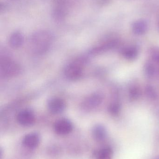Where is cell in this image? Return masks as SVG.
<instances>
[{"label":"cell","instance_id":"1","mask_svg":"<svg viewBox=\"0 0 159 159\" xmlns=\"http://www.w3.org/2000/svg\"><path fill=\"white\" fill-rule=\"evenodd\" d=\"M53 39L52 34L49 31L40 30L36 32L30 39V49L35 55L44 54L50 48Z\"/></svg>","mask_w":159,"mask_h":159},{"label":"cell","instance_id":"2","mask_svg":"<svg viewBox=\"0 0 159 159\" xmlns=\"http://www.w3.org/2000/svg\"><path fill=\"white\" fill-rule=\"evenodd\" d=\"M20 65L9 57L1 58L0 75L4 78H10L17 76L21 72Z\"/></svg>","mask_w":159,"mask_h":159},{"label":"cell","instance_id":"3","mask_svg":"<svg viewBox=\"0 0 159 159\" xmlns=\"http://www.w3.org/2000/svg\"><path fill=\"white\" fill-rule=\"evenodd\" d=\"M119 39L117 36H111L107 37L103 42L91 49L90 53L93 55H99L111 49H114L118 46Z\"/></svg>","mask_w":159,"mask_h":159},{"label":"cell","instance_id":"4","mask_svg":"<svg viewBox=\"0 0 159 159\" xmlns=\"http://www.w3.org/2000/svg\"><path fill=\"white\" fill-rule=\"evenodd\" d=\"M83 72V65L81 61L71 62L66 66L64 74L66 78L71 80L80 79Z\"/></svg>","mask_w":159,"mask_h":159},{"label":"cell","instance_id":"5","mask_svg":"<svg viewBox=\"0 0 159 159\" xmlns=\"http://www.w3.org/2000/svg\"><path fill=\"white\" fill-rule=\"evenodd\" d=\"M103 96L100 93H95L86 97L81 104L82 109L89 111L100 106L103 101Z\"/></svg>","mask_w":159,"mask_h":159},{"label":"cell","instance_id":"6","mask_svg":"<svg viewBox=\"0 0 159 159\" xmlns=\"http://www.w3.org/2000/svg\"><path fill=\"white\" fill-rule=\"evenodd\" d=\"M16 120L20 125L28 127L31 126L34 123L35 116L31 110L23 109L20 111L17 115Z\"/></svg>","mask_w":159,"mask_h":159},{"label":"cell","instance_id":"7","mask_svg":"<svg viewBox=\"0 0 159 159\" xmlns=\"http://www.w3.org/2000/svg\"><path fill=\"white\" fill-rule=\"evenodd\" d=\"M66 107V104L63 99L53 97L49 99L47 102V108L49 112L54 115L62 113Z\"/></svg>","mask_w":159,"mask_h":159},{"label":"cell","instance_id":"8","mask_svg":"<svg viewBox=\"0 0 159 159\" xmlns=\"http://www.w3.org/2000/svg\"><path fill=\"white\" fill-rule=\"evenodd\" d=\"M73 129L72 122L67 119L62 118L56 121L54 125V130L59 135H66Z\"/></svg>","mask_w":159,"mask_h":159},{"label":"cell","instance_id":"9","mask_svg":"<svg viewBox=\"0 0 159 159\" xmlns=\"http://www.w3.org/2000/svg\"><path fill=\"white\" fill-rule=\"evenodd\" d=\"M40 143V135L35 132L30 133L26 134L22 140L23 145L30 149L36 148Z\"/></svg>","mask_w":159,"mask_h":159},{"label":"cell","instance_id":"10","mask_svg":"<svg viewBox=\"0 0 159 159\" xmlns=\"http://www.w3.org/2000/svg\"><path fill=\"white\" fill-rule=\"evenodd\" d=\"M139 48L138 46L131 45L123 48L121 49V56L125 59L129 61H133L136 59L139 56Z\"/></svg>","mask_w":159,"mask_h":159},{"label":"cell","instance_id":"11","mask_svg":"<svg viewBox=\"0 0 159 159\" xmlns=\"http://www.w3.org/2000/svg\"><path fill=\"white\" fill-rule=\"evenodd\" d=\"M148 24L145 19H139L134 21L132 25V30L134 34L142 35L145 34L148 30Z\"/></svg>","mask_w":159,"mask_h":159},{"label":"cell","instance_id":"12","mask_svg":"<svg viewBox=\"0 0 159 159\" xmlns=\"http://www.w3.org/2000/svg\"><path fill=\"white\" fill-rule=\"evenodd\" d=\"M24 42V35L19 31L13 33L9 36L8 39L9 45L13 48H19L23 45Z\"/></svg>","mask_w":159,"mask_h":159},{"label":"cell","instance_id":"13","mask_svg":"<svg viewBox=\"0 0 159 159\" xmlns=\"http://www.w3.org/2000/svg\"><path fill=\"white\" fill-rule=\"evenodd\" d=\"M92 135L96 141L101 142L103 141L107 136L106 128L102 124H97L92 128Z\"/></svg>","mask_w":159,"mask_h":159},{"label":"cell","instance_id":"14","mask_svg":"<svg viewBox=\"0 0 159 159\" xmlns=\"http://www.w3.org/2000/svg\"><path fill=\"white\" fill-rule=\"evenodd\" d=\"M141 95V89L140 86L136 83L132 84L128 90V96L130 101H136Z\"/></svg>","mask_w":159,"mask_h":159},{"label":"cell","instance_id":"15","mask_svg":"<svg viewBox=\"0 0 159 159\" xmlns=\"http://www.w3.org/2000/svg\"><path fill=\"white\" fill-rule=\"evenodd\" d=\"M67 15L66 8L60 6L55 5L52 11L53 18L57 21H62L65 18Z\"/></svg>","mask_w":159,"mask_h":159},{"label":"cell","instance_id":"16","mask_svg":"<svg viewBox=\"0 0 159 159\" xmlns=\"http://www.w3.org/2000/svg\"><path fill=\"white\" fill-rule=\"evenodd\" d=\"M121 110V104L119 99H115L109 104L108 111L113 116H117L120 114Z\"/></svg>","mask_w":159,"mask_h":159},{"label":"cell","instance_id":"17","mask_svg":"<svg viewBox=\"0 0 159 159\" xmlns=\"http://www.w3.org/2000/svg\"><path fill=\"white\" fill-rule=\"evenodd\" d=\"M144 71L146 76L149 78L152 79L156 76L157 73V69L153 62L147 61L145 63L144 67Z\"/></svg>","mask_w":159,"mask_h":159},{"label":"cell","instance_id":"18","mask_svg":"<svg viewBox=\"0 0 159 159\" xmlns=\"http://www.w3.org/2000/svg\"><path fill=\"white\" fill-rule=\"evenodd\" d=\"M113 151L110 148H105L98 151L96 155V159H112Z\"/></svg>","mask_w":159,"mask_h":159},{"label":"cell","instance_id":"19","mask_svg":"<svg viewBox=\"0 0 159 159\" xmlns=\"http://www.w3.org/2000/svg\"><path fill=\"white\" fill-rule=\"evenodd\" d=\"M145 93L147 97L151 101H156L158 97L157 92L152 85H147L145 89Z\"/></svg>","mask_w":159,"mask_h":159},{"label":"cell","instance_id":"20","mask_svg":"<svg viewBox=\"0 0 159 159\" xmlns=\"http://www.w3.org/2000/svg\"><path fill=\"white\" fill-rule=\"evenodd\" d=\"M150 54L152 59L159 64V48H153L151 50Z\"/></svg>","mask_w":159,"mask_h":159},{"label":"cell","instance_id":"21","mask_svg":"<svg viewBox=\"0 0 159 159\" xmlns=\"http://www.w3.org/2000/svg\"><path fill=\"white\" fill-rule=\"evenodd\" d=\"M98 2L102 5H105L110 2V0H98Z\"/></svg>","mask_w":159,"mask_h":159},{"label":"cell","instance_id":"22","mask_svg":"<svg viewBox=\"0 0 159 159\" xmlns=\"http://www.w3.org/2000/svg\"><path fill=\"white\" fill-rule=\"evenodd\" d=\"M158 114V116L159 117V109H158L157 112Z\"/></svg>","mask_w":159,"mask_h":159},{"label":"cell","instance_id":"23","mask_svg":"<svg viewBox=\"0 0 159 159\" xmlns=\"http://www.w3.org/2000/svg\"><path fill=\"white\" fill-rule=\"evenodd\" d=\"M155 159H159V156H158L157 157H156Z\"/></svg>","mask_w":159,"mask_h":159},{"label":"cell","instance_id":"24","mask_svg":"<svg viewBox=\"0 0 159 159\" xmlns=\"http://www.w3.org/2000/svg\"><path fill=\"white\" fill-rule=\"evenodd\" d=\"M158 26H159V22H158Z\"/></svg>","mask_w":159,"mask_h":159}]
</instances>
